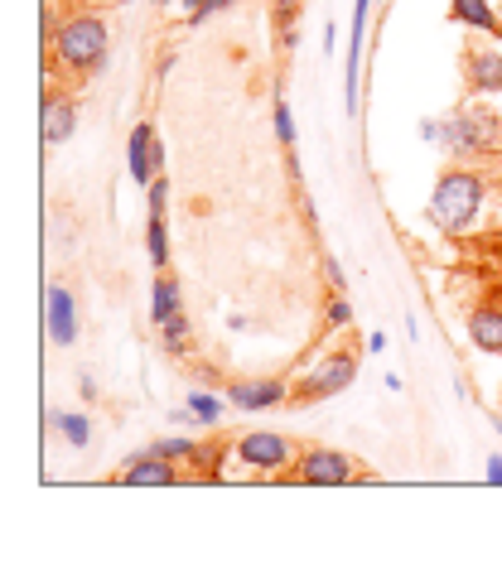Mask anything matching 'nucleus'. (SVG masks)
Segmentation results:
<instances>
[{"instance_id":"obj_18","label":"nucleus","mask_w":502,"mask_h":564,"mask_svg":"<svg viewBox=\"0 0 502 564\" xmlns=\"http://www.w3.org/2000/svg\"><path fill=\"white\" fill-rule=\"evenodd\" d=\"M227 391H189V410H194L198 420H203V425H218V420H223L227 415Z\"/></svg>"},{"instance_id":"obj_19","label":"nucleus","mask_w":502,"mask_h":564,"mask_svg":"<svg viewBox=\"0 0 502 564\" xmlns=\"http://www.w3.org/2000/svg\"><path fill=\"white\" fill-rule=\"evenodd\" d=\"M232 454V444H223V439H213V444H198L194 454H189V463H194L203 478H218L223 473V458Z\"/></svg>"},{"instance_id":"obj_24","label":"nucleus","mask_w":502,"mask_h":564,"mask_svg":"<svg viewBox=\"0 0 502 564\" xmlns=\"http://www.w3.org/2000/svg\"><path fill=\"white\" fill-rule=\"evenodd\" d=\"M324 323H329V328H348V323H353V304L343 299V290L329 299V309H324Z\"/></svg>"},{"instance_id":"obj_16","label":"nucleus","mask_w":502,"mask_h":564,"mask_svg":"<svg viewBox=\"0 0 502 564\" xmlns=\"http://www.w3.org/2000/svg\"><path fill=\"white\" fill-rule=\"evenodd\" d=\"M49 425H54L73 449H87V439H92V420H87L83 410H49Z\"/></svg>"},{"instance_id":"obj_8","label":"nucleus","mask_w":502,"mask_h":564,"mask_svg":"<svg viewBox=\"0 0 502 564\" xmlns=\"http://www.w3.org/2000/svg\"><path fill=\"white\" fill-rule=\"evenodd\" d=\"M116 483L126 487H174L179 483V463H165V458L155 454H131L126 463H121V473H116Z\"/></svg>"},{"instance_id":"obj_11","label":"nucleus","mask_w":502,"mask_h":564,"mask_svg":"<svg viewBox=\"0 0 502 564\" xmlns=\"http://www.w3.org/2000/svg\"><path fill=\"white\" fill-rule=\"evenodd\" d=\"M155 126L150 121H136V131H131V140H126V169H131V179H136L140 188H150V179L160 174L155 169Z\"/></svg>"},{"instance_id":"obj_6","label":"nucleus","mask_w":502,"mask_h":564,"mask_svg":"<svg viewBox=\"0 0 502 564\" xmlns=\"http://www.w3.org/2000/svg\"><path fill=\"white\" fill-rule=\"evenodd\" d=\"M227 401L242 415H256V410H276V405L290 401V386L280 376H251V381H232L227 386Z\"/></svg>"},{"instance_id":"obj_15","label":"nucleus","mask_w":502,"mask_h":564,"mask_svg":"<svg viewBox=\"0 0 502 564\" xmlns=\"http://www.w3.org/2000/svg\"><path fill=\"white\" fill-rule=\"evenodd\" d=\"M184 309V299H179V280H169L165 270H160V280H155V290H150V323L160 328L165 319H174Z\"/></svg>"},{"instance_id":"obj_31","label":"nucleus","mask_w":502,"mask_h":564,"mask_svg":"<svg viewBox=\"0 0 502 564\" xmlns=\"http://www.w3.org/2000/svg\"><path fill=\"white\" fill-rule=\"evenodd\" d=\"M334 49H338V25H329L324 29V54H334Z\"/></svg>"},{"instance_id":"obj_2","label":"nucleus","mask_w":502,"mask_h":564,"mask_svg":"<svg viewBox=\"0 0 502 564\" xmlns=\"http://www.w3.org/2000/svg\"><path fill=\"white\" fill-rule=\"evenodd\" d=\"M478 203H483V179L469 169H445L430 193V217H440V227L449 232H464L478 217Z\"/></svg>"},{"instance_id":"obj_12","label":"nucleus","mask_w":502,"mask_h":564,"mask_svg":"<svg viewBox=\"0 0 502 564\" xmlns=\"http://www.w3.org/2000/svg\"><path fill=\"white\" fill-rule=\"evenodd\" d=\"M469 343L478 352L502 357V304H478L474 314H469Z\"/></svg>"},{"instance_id":"obj_32","label":"nucleus","mask_w":502,"mask_h":564,"mask_svg":"<svg viewBox=\"0 0 502 564\" xmlns=\"http://www.w3.org/2000/svg\"><path fill=\"white\" fill-rule=\"evenodd\" d=\"M493 430H498V439H502V415H493Z\"/></svg>"},{"instance_id":"obj_30","label":"nucleus","mask_w":502,"mask_h":564,"mask_svg":"<svg viewBox=\"0 0 502 564\" xmlns=\"http://www.w3.org/2000/svg\"><path fill=\"white\" fill-rule=\"evenodd\" d=\"M78 391H83V401H97V396H102V391H97V381H92V376H83V381H78Z\"/></svg>"},{"instance_id":"obj_28","label":"nucleus","mask_w":502,"mask_h":564,"mask_svg":"<svg viewBox=\"0 0 502 564\" xmlns=\"http://www.w3.org/2000/svg\"><path fill=\"white\" fill-rule=\"evenodd\" d=\"M194 420H198V415L189 410V401L179 405V410H169V425H194Z\"/></svg>"},{"instance_id":"obj_35","label":"nucleus","mask_w":502,"mask_h":564,"mask_svg":"<svg viewBox=\"0 0 502 564\" xmlns=\"http://www.w3.org/2000/svg\"><path fill=\"white\" fill-rule=\"evenodd\" d=\"M498 34H502V29H498Z\"/></svg>"},{"instance_id":"obj_33","label":"nucleus","mask_w":502,"mask_h":564,"mask_svg":"<svg viewBox=\"0 0 502 564\" xmlns=\"http://www.w3.org/2000/svg\"><path fill=\"white\" fill-rule=\"evenodd\" d=\"M271 5H280V10H285V5H290V0H271Z\"/></svg>"},{"instance_id":"obj_9","label":"nucleus","mask_w":502,"mask_h":564,"mask_svg":"<svg viewBox=\"0 0 502 564\" xmlns=\"http://www.w3.org/2000/svg\"><path fill=\"white\" fill-rule=\"evenodd\" d=\"M44 319H49V338H54L58 348H73V343H78V304H73V295H68L63 285H49V295H44Z\"/></svg>"},{"instance_id":"obj_20","label":"nucleus","mask_w":502,"mask_h":564,"mask_svg":"<svg viewBox=\"0 0 502 564\" xmlns=\"http://www.w3.org/2000/svg\"><path fill=\"white\" fill-rule=\"evenodd\" d=\"M198 449V439H184V434H169V439H155V444H145V454L165 458V463H189V454Z\"/></svg>"},{"instance_id":"obj_22","label":"nucleus","mask_w":502,"mask_h":564,"mask_svg":"<svg viewBox=\"0 0 502 564\" xmlns=\"http://www.w3.org/2000/svg\"><path fill=\"white\" fill-rule=\"evenodd\" d=\"M295 116H290V102L285 97H276V140L285 145V150H295Z\"/></svg>"},{"instance_id":"obj_7","label":"nucleus","mask_w":502,"mask_h":564,"mask_svg":"<svg viewBox=\"0 0 502 564\" xmlns=\"http://www.w3.org/2000/svg\"><path fill=\"white\" fill-rule=\"evenodd\" d=\"M367 10H372V0H353V25H348V63H343V111H348V116H358V68H363Z\"/></svg>"},{"instance_id":"obj_3","label":"nucleus","mask_w":502,"mask_h":564,"mask_svg":"<svg viewBox=\"0 0 502 564\" xmlns=\"http://www.w3.org/2000/svg\"><path fill=\"white\" fill-rule=\"evenodd\" d=\"M353 376H358V357H353V352H329V357H319V362L295 381L290 396L300 405H319V401H329V396H343V391L353 386Z\"/></svg>"},{"instance_id":"obj_27","label":"nucleus","mask_w":502,"mask_h":564,"mask_svg":"<svg viewBox=\"0 0 502 564\" xmlns=\"http://www.w3.org/2000/svg\"><path fill=\"white\" fill-rule=\"evenodd\" d=\"M483 478L502 487V454H488V463H483Z\"/></svg>"},{"instance_id":"obj_14","label":"nucleus","mask_w":502,"mask_h":564,"mask_svg":"<svg viewBox=\"0 0 502 564\" xmlns=\"http://www.w3.org/2000/svg\"><path fill=\"white\" fill-rule=\"evenodd\" d=\"M469 63V82H474L478 92H502V54H493V49H478V54L464 58Z\"/></svg>"},{"instance_id":"obj_34","label":"nucleus","mask_w":502,"mask_h":564,"mask_svg":"<svg viewBox=\"0 0 502 564\" xmlns=\"http://www.w3.org/2000/svg\"><path fill=\"white\" fill-rule=\"evenodd\" d=\"M116 5H131V0H116Z\"/></svg>"},{"instance_id":"obj_21","label":"nucleus","mask_w":502,"mask_h":564,"mask_svg":"<svg viewBox=\"0 0 502 564\" xmlns=\"http://www.w3.org/2000/svg\"><path fill=\"white\" fill-rule=\"evenodd\" d=\"M160 343H165L169 357H184V352H189V319H184V309H179L174 319L160 323Z\"/></svg>"},{"instance_id":"obj_25","label":"nucleus","mask_w":502,"mask_h":564,"mask_svg":"<svg viewBox=\"0 0 502 564\" xmlns=\"http://www.w3.org/2000/svg\"><path fill=\"white\" fill-rule=\"evenodd\" d=\"M145 193H150V213H169V179H165V169L150 179V188H145Z\"/></svg>"},{"instance_id":"obj_1","label":"nucleus","mask_w":502,"mask_h":564,"mask_svg":"<svg viewBox=\"0 0 502 564\" xmlns=\"http://www.w3.org/2000/svg\"><path fill=\"white\" fill-rule=\"evenodd\" d=\"M107 39L112 29L102 15H73L54 34V58L73 73H107Z\"/></svg>"},{"instance_id":"obj_29","label":"nucleus","mask_w":502,"mask_h":564,"mask_svg":"<svg viewBox=\"0 0 502 564\" xmlns=\"http://www.w3.org/2000/svg\"><path fill=\"white\" fill-rule=\"evenodd\" d=\"M420 140L435 145V140H440V121H420Z\"/></svg>"},{"instance_id":"obj_23","label":"nucleus","mask_w":502,"mask_h":564,"mask_svg":"<svg viewBox=\"0 0 502 564\" xmlns=\"http://www.w3.org/2000/svg\"><path fill=\"white\" fill-rule=\"evenodd\" d=\"M227 5H237V0H184V15H189V25H203L218 10H227Z\"/></svg>"},{"instance_id":"obj_26","label":"nucleus","mask_w":502,"mask_h":564,"mask_svg":"<svg viewBox=\"0 0 502 564\" xmlns=\"http://www.w3.org/2000/svg\"><path fill=\"white\" fill-rule=\"evenodd\" d=\"M324 275H329V285H334V290H343V285H348V275H343V266H338L334 256H324Z\"/></svg>"},{"instance_id":"obj_4","label":"nucleus","mask_w":502,"mask_h":564,"mask_svg":"<svg viewBox=\"0 0 502 564\" xmlns=\"http://www.w3.org/2000/svg\"><path fill=\"white\" fill-rule=\"evenodd\" d=\"M353 458L343 449H329V444H314V449H300L295 463H290V483H305V487H343L353 483Z\"/></svg>"},{"instance_id":"obj_13","label":"nucleus","mask_w":502,"mask_h":564,"mask_svg":"<svg viewBox=\"0 0 502 564\" xmlns=\"http://www.w3.org/2000/svg\"><path fill=\"white\" fill-rule=\"evenodd\" d=\"M449 20L464 29H483V34H498L502 29L493 0H449Z\"/></svg>"},{"instance_id":"obj_17","label":"nucleus","mask_w":502,"mask_h":564,"mask_svg":"<svg viewBox=\"0 0 502 564\" xmlns=\"http://www.w3.org/2000/svg\"><path fill=\"white\" fill-rule=\"evenodd\" d=\"M145 251H150V266L155 270L169 266V222H165V213L145 217Z\"/></svg>"},{"instance_id":"obj_5","label":"nucleus","mask_w":502,"mask_h":564,"mask_svg":"<svg viewBox=\"0 0 502 564\" xmlns=\"http://www.w3.org/2000/svg\"><path fill=\"white\" fill-rule=\"evenodd\" d=\"M295 454H300V449L276 430H247L237 444H232V458L247 463L251 473H280V468L295 463Z\"/></svg>"},{"instance_id":"obj_10","label":"nucleus","mask_w":502,"mask_h":564,"mask_svg":"<svg viewBox=\"0 0 502 564\" xmlns=\"http://www.w3.org/2000/svg\"><path fill=\"white\" fill-rule=\"evenodd\" d=\"M78 131V102L73 97H63V92H49L44 97V145L54 150V145H68Z\"/></svg>"}]
</instances>
